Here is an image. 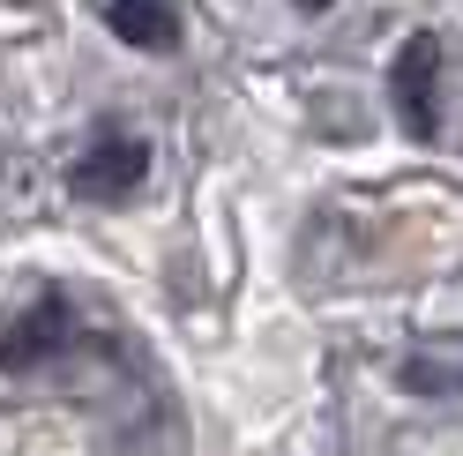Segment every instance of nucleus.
Wrapping results in <instances>:
<instances>
[{
  "instance_id": "20e7f679",
  "label": "nucleus",
  "mask_w": 463,
  "mask_h": 456,
  "mask_svg": "<svg viewBox=\"0 0 463 456\" xmlns=\"http://www.w3.org/2000/svg\"><path fill=\"white\" fill-rule=\"evenodd\" d=\"M105 23L128 45H142V52H172L180 45V8H172V0H112Z\"/></svg>"
},
{
  "instance_id": "f257e3e1",
  "label": "nucleus",
  "mask_w": 463,
  "mask_h": 456,
  "mask_svg": "<svg viewBox=\"0 0 463 456\" xmlns=\"http://www.w3.org/2000/svg\"><path fill=\"white\" fill-rule=\"evenodd\" d=\"M389 98H396V120L403 135H433L441 128V38L433 31H411L396 52V68H389Z\"/></svg>"
},
{
  "instance_id": "7ed1b4c3",
  "label": "nucleus",
  "mask_w": 463,
  "mask_h": 456,
  "mask_svg": "<svg viewBox=\"0 0 463 456\" xmlns=\"http://www.w3.org/2000/svg\"><path fill=\"white\" fill-rule=\"evenodd\" d=\"M75 337V315H68V299H38L31 315H23L8 337H0V366L8 375H31V366H45L52 352H61Z\"/></svg>"
},
{
  "instance_id": "f03ea898",
  "label": "nucleus",
  "mask_w": 463,
  "mask_h": 456,
  "mask_svg": "<svg viewBox=\"0 0 463 456\" xmlns=\"http://www.w3.org/2000/svg\"><path fill=\"white\" fill-rule=\"evenodd\" d=\"M142 173H150V142H135V135H98L90 150L68 165L82 203H128L142 187Z\"/></svg>"
},
{
  "instance_id": "39448f33",
  "label": "nucleus",
  "mask_w": 463,
  "mask_h": 456,
  "mask_svg": "<svg viewBox=\"0 0 463 456\" xmlns=\"http://www.w3.org/2000/svg\"><path fill=\"white\" fill-rule=\"evenodd\" d=\"M299 8H336V0H299Z\"/></svg>"
}]
</instances>
